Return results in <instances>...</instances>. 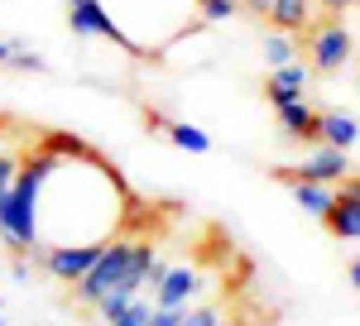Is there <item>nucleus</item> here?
<instances>
[{"mask_svg":"<svg viewBox=\"0 0 360 326\" xmlns=\"http://www.w3.org/2000/svg\"><path fill=\"white\" fill-rule=\"evenodd\" d=\"M0 326H5V322H0Z\"/></svg>","mask_w":360,"mask_h":326,"instance_id":"25","label":"nucleus"},{"mask_svg":"<svg viewBox=\"0 0 360 326\" xmlns=\"http://www.w3.org/2000/svg\"><path fill=\"white\" fill-rule=\"evenodd\" d=\"M322 5H327L332 15H351V10H356V0H322Z\"/></svg>","mask_w":360,"mask_h":326,"instance_id":"20","label":"nucleus"},{"mask_svg":"<svg viewBox=\"0 0 360 326\" xmlns=\"http://www.w3.org/2000/svg\"><path fill=\"white\" fill-rule=\"evenodd\" d=\"M312 72H341L346 63H351V53H356V39H351V29L341 25V20H327V25L312 29Z\"/></svg>","mask_w":360,"mask_h":326,"instance_id":"5","label":"nucleus"},{"mask_svg":"<svg viewBox=\"0 0 360 326\" xmlns=\"http://www.w3.org/2000/svg\"><path fill=\"white\" fill-rule=\"evenodd\" d=\"M245 10H255V15H264V10H269V0H245Z\"/></svg>","mask_w":360,"mask_h":326,"instance_id":"23","label":"nucleus"},{"mask_svg":"<svg viewBox=\"0 0 360 326\" xmlns=\"http://www.w3.org/2000/svg\"><path fill=\"white\" fill-rule=\"evenodd\" d=\"M322 226H327L341 244L360 240V188H356V173L341 178V183L332 188V202H327V211H322Z\"/></svg>","mask_w":360,"mask_h":326,"instance_id":"3","label":"nucleus"},{"mask_svg":"<svg viewBox=\"0 0 360 326\" xmlns=\"http://www.w3.org/2000/svg\"><path fill=\"white\" fill-rule=\"evenodd\" d=\"M15 168H20V159H15V154H0V192L15 183Z\"/></svg>","mask_w":360,"mask_h":326,"instance_id":"18","label":"nucleus"},{"mask_svg":"<svg viewBox=\"0 0 360 326\" xmlns=\"http://www.w3.org/2000/svg\"><path fill=\"white\" fill-rule=\"evenodd\" d=\"M149 125L168 139V144H178L183 154H212V135L207 130H197L188 120H164V115H149Z\"/></svg>","mask_w":360,"mask_h":326,"instance_id":"8","label":"nucleus"},{"mask_svg":"<svg viewBox=\"0 0 360 326\" xmlns=\"http://www.w3.org/2000/svg\"><path fill=\"white\" fill-rule=\"evenodd\" d=\"M10 53H15V39H0V63H10Z\"/></svg>","mask_w":360,"mask_h":326,"instance_id":"22","label":"nucleus"},{"mask_svg":"<svg viewBox=\"0 0 360 326\" xmlns=\"http://www.w3.org/2000/svg\"><path fill=\"white\" fill-rule=\"evenodd\" d=\"M130 254H135V240H120V235H111L106 240V249L96 254V264L72 283V298L86 302V307H96V298L101 293H111L115 283H120V273L130 269Z\"/></svg>","mask_w":360,"mask_h":326,"instance_id":"1","label":"nucleus"},{"mask_svg":"<svg viewBox=\"0 0 360 326\" xmlns=\"http://www.w3.org/2000/svg\"><path fill=\"white\" fill-rule=\"evenodd\" d=\"M0 312H5V298H0Z\"/></svg>","mask_w":360,"mask_h":326,"instance_id":"24","label":"nucleus"},{"mask_svg":"<svg viewBox=\"0 0 360 326\" xmlns=\"http://www.w3.org/2000/svg\"><path fill=\"white\" fill-rule=\"evenodd\" d=\"M264 15H269V25L278 34H303L312 25V0H269Z\"/></svg>","mask_w":360,"mask_h":326,"instance_id":"10","label":"nucleus"},{"mask_svg":"<svg viewBox=\"0 0 360 326\" xmlns=\"http://www.w3.org/2000/svg\"><path fill=\"white\" fill-rule=\"evenodd\" d=\"M356 173V159L346 154V149H317L312 159L303 163H288V168H274L278 183H293V178H307V183H341V178H351Z\"/></svg>","mask_w":360,"mask_h":326,"instance_id":"4","label":"nucleus"},{"mask_svg":"<svg viewBox=\"0 0 360 326\" xmlns=\"http://www.w3.org/2000/svg\"><path fill=\"white\" fill-rule=\"evenodd\" d=\"M10 273H15V283H29V278H34V269H29V259H15V264H10Z\"/></svg>","mask_w":360,"mask_h":326,"instance_id":"19","label":"nucleus"},{"mask_svg":"<svg viewBox=\"0 0 360 326\" xmlns=\"http://www.w3.org/2000/svg\"><path fill=\"white\" fill-rule=\"evenodd\" d=\"M149 312H154V302H149V298H135L125 312H120V317H111L106 326H144V322H149Z\"/></svg>","mask_w":360,"mask_h":326,"instance_id":"15","label":"nucleus"},{"mask_svg":"<svg viewBox=\"0 0 360 326\" xmlns=\"http://www.w3.org/2000/svg\"><path fill=\"white\" fill-rule=\"evenodd\" d=\"M178 326H221V307L207 302V307H183V322Z\"/></svg>","mask_w":360,"mask_h":326,"instance_id":"16","label":"nucleus"},{"mask_svg":"<svg viewBox=\"0 0 360 326\" xmlns=\"http://www.w3.org/2000/svg\"><path fill=\"white\" fill-rule=\"evenodd\" d=\"M197 293H202V278H197V269L178 264V269H164V278L154 283V307H188Z\"/></svg>","mask_w":360,"mask_h":326,"instance_id":"6","label":"nucleus"},{"mask_svg":"<svg viewBox=\"0 0 360 326\" xmlns=\"http://www.w3.org/2000/svg\"><path fill=\"white\" fill-rule=\"evenodd\" d=\"M317 139L327 149H356V115L351 110H317Z\"/></svg>","mask_w":360,"mask_h":326,"instance_id":"9","label":"nucleus"},{"mask_svg":"<svg viewBox=\"0 0 360 326\" xmlns=\"http://www.w3.org/2000/svg\"><path fill=\"white\" fill-rule=\"evenodd\" d=\"M10 67H20V72H44L49 63H44L39 53H29L25 44H15V53H10Z\"/></svg>","mask_w":360,"mask_h":326,"instance_id":"17","label":"nucleus"},{"mask_svg":"<svg viewBox=\"0 0 360 326\" xmlns=\"http://www.w3.org/2000/svg\"><path fill=\"white\" fill-rule=\"evenodd\" d=\"M307 82H312V67H307L303 58H293V63H283L269 72L264 82V96H269V106H283V101H298L307 91Z\"/></svg>","mask_w":360,"mask_h":326,"instance_id":"7","label":"nucleus"},{"mask_svg":"<svg viewBox=\"0 0 360 326\" xmlns=\"http://www.w3.org/2000/svg\"><path fill=\"white\" fill-rule=\"evenodd\" d=\"M332 188H336V183H307V178H293V183H288V192H293V202L303 207L307 216H317V221H322V211H327V202H332Z\"/></svg>","mask_w":360,"mask_h":326,"instance_id":"12","label":"nucleus"},{"mask_svg":"<svg viewBox=\"0 0 360 326\" xmlns=\"http://www.w3.org/2000/svg\"><path fill=\"white\" fill-rule=\"evenodd\" d=\"M346 283H351V288L360 283V259H351V264H346Z\"/></svg>","mask_w":360,"mask_h":326,"instance_id":"21","label":"nucleus"},{"mask_svg":"<svg viewBox=\"0 0 360 326\" xmlns=\"http://www.w3.org/2000/svg\"><path fill=\"white\" fill-rule=\"evenodd\" d=\"M293 58H298L293 34H278V29H269V34H264V63H269V67H283V63H293Z\"/></svg>","mask_w":360,"mask_h":326,"instance_id":"13","label":"nucleus"},{"mask_svg":"<svg viewBox=\"0 0 360 326\" xmlns=\"http://www.w3.org/2000/svg\"><path fill=\"white\" fill-rule=\"evenodd\" d=\"M197 10H202L207 25H226V20L240 15V0H197Z\"/></svg>","mask_w":360,"mask_h":326,"instance_id":"14","label":"nucleus"},{"mask_svg":"<svg viewBox=\"0 0 360 326\" xmlns=\"http://www.w3.org/2000/svg\"><path fill=\"white\" fill-rule=\"evenodd\" d=\"M274 110H278V125H283L288 139H317V110L307 106L303 96H298V101H283V106H274Z\"/></svg>","mask_w":360,"mask_h":326,"instance_id":"11","label":"nucleus"},{"mask_svg":"<svg viewBox=\"0 0 360 326\" xmlns=\"http://www.w3.org/2000/svg\"><path fill=\"white\" fill-rule=\"evenodd\" d=\"M68 25H72V34H82V39H106V44H115V48H125L130 58H139L135 39L115 25L111 10H106L101 0H68Z\"/></svg>","mask_w":360,"mask_h":326,"instance_id":"2","label":"nucleus"}]
</instances>
